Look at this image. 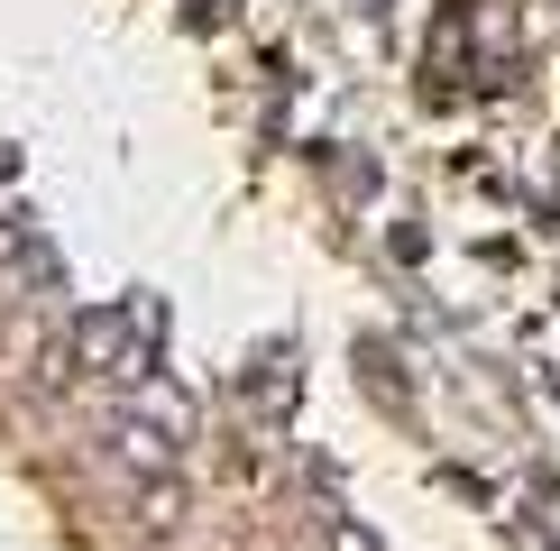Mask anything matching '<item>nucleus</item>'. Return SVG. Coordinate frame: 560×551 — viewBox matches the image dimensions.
Segmentation results:
<instances>
[{
    "mask_svg": "<svg viewBox=\"0 0 560 551\" xmlns=\"http://www.w3.org/2000/svg\"><path fill=\"white\" fill-rule=\"evenodd\" d=\"M74 359L110 367V377H138V321L129 313H83L74 321Z\"/></svg>",
    "mask_w": 560,
    "mask_h": 551,
    "instance_id": "1",
    "label": "nucleus"
},
{
    "mask_svg": "<svg viewBox=\"0 0 560 551\" xmlns=\"http://www.w3.org/2000/svg\"><path fill=\"white\" fill-rule=\"evenodd\" d=\"M138 515H148V524H175L184 496H175V488H148V496H138Z\"/></svg>",
    "mask_w": 560,
    "mask_h": 551,
    "instance_id": "2",
    "label": "nucleus"
},
{
    "mask_svg": "<svg viewBox=\"0 0 560 551\" xmlns=\"http://www.w3.org/2000/svg\"><path fill=\"white\" fill-rule=\"evenodd\" d=\"M28 258V239H19V221H0V267H19Z\"/></svg>",
    "mask_w": 560,
    "mask_h": 551,
    "instance_id": "3",
    "label": "nucleus"
}]
</instances>
